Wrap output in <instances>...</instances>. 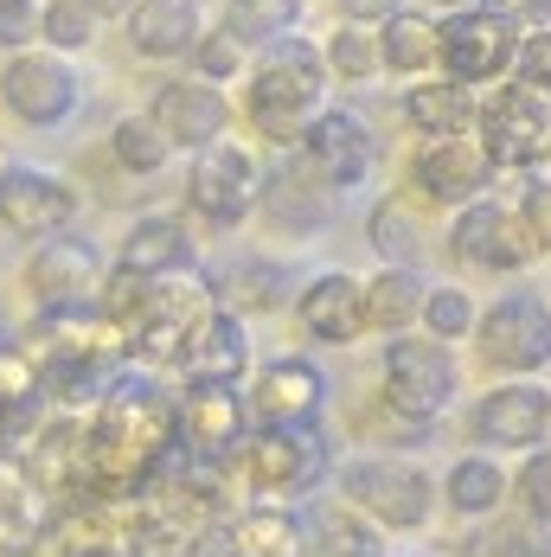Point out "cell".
<instances>
[{
	"mask_svg": "<svg viewBox=\"0 0 551 557\" xmlns=\"http://www.w3.org/2000/svg\"><path fill=\"white\" fill-rule=\"evenodd\" d=\"M0 103L26 128H58L84 103V77H77L71 58L26 46V52H7V64H0Z\"/></svg>",
	"mask_w": 551,
	"mask_h": 557,
	"instance_id": "cell-12",
	"label": "cell"
},
{
	"mask_svg": "<svg viewBox=\"0 0 551 557\" xmlns=\"http://www.w3.org/2000/svg\"><path fill=\"white\" fill-rule=\"evenodd\" d=\"M173 436L193 461H224L250 436L244 385H186V397H173Z\"/></svg>",
	"mask_w": 551,
	"mask_h": 557,
	"instance_id": "cell-17",
	"label": "cell"
},
{
	"mask_svg": "<svg viewBox=\"0 0 551 557\" xmlns=\"http://www.w3.org/2000/svg\"><path fill=\"white\" fill-rule=\"evenodd\" d=\"M212 26V0H135L122 13V33L135 58L148 64H167V58H186L199 46V33Z\"/></svg>",
	"mask_w": 551,
	"mask_h": 557,
	"instance_id": "cell-24",
	"label": "cell"
},
{
	"mask_svg": "<svg viewBox=\"0 0 551 557\" xmlns=\"http://www.w3.org/2000/svg\"><path fill=\"white\" fill-rule=\"evenodd\" d=\"M180 557H244V552H237V539H231V525H224V519H206V525L180 545Z\"/></svg>",
	"mask_w": 551,
	"mask_h": 557,
	"instance_id": "cell-44",
	"label": "cell"
},
{
	"mask_svg": "<svg viewBox=\"0 0 551 557\" xmlns=\"http://www.w3.org/2000/svg\"><path fill=\"white\" fill-rule=\"evenodd\" d=\"M315 46H321V64H328V84H372V77H385V71H379V39H372V26L340 20L328 39H315Z\"/></svg>",
	"mask_w": 551,
	"mask_h": 557,
	"instance_id": "cell-35",
	"label": "cell"
},
{
	"mask_svg": "<svg viewBox=\"0 0 551 557\" xmlns=\"http://www.w3.org/2000/svg\"><path fill=\"white\" fill-rule=\"evenodd\" d=\"M366 231H372L379 263H417V257H424V231H417V219H411L404 193L379 199V206H372V219H366Z\"/></svg>",
	"mask_w": 551,
	"mask_h": 557,
	"instance_id": "cell-38",
	"label": "cell"
},
{
	"mask_svg": "<svg viewBox=\"0 0 551 557\" xmlns=\"http://www.w3.org/2000/svg\"><path fill=\"white\" fill-rule=\"evenodd\" d=\"M212 20H219L224 33H237V39L257 52V46L282 39V33H295L302 0H212Z\"/></svg>",
	"mask_w": 551,
	"mask_h": 557,
	"instance_id": "cell-33",
	"label": "cell"
},
{
	"mask_svg": "<svg viewBox=\"0 0 551 557\" xmlns=\"http://www.w3.org/2000/svg\"><path fill=\"white\" fill-rule=\"evenodd\" d=\"M219 308V288L206 270H180V276H161L142 288V301L128 308V321L115 327L122 339V359L128 366H148V372H173L186 339L199 334V321Z\"/></svg>",
	"mask_w": 551,
	"mask_h": 557,
	"instance_id": "cell-3",
	"label": "cell"
},
{
	"mask_svg": "<svg viewBox=\"0 0 551 557\" xmlns=\"http://www.w3.org/2000/svg\"><path fill=\"white\" fill-rule=\"evenodd\" d=\"M193 77H206V84H231V77H244V71H250V46H244V39H237V33H224L219 20H212V26H206V33H199V46H193Z\"/></svg>",
	"mask_w": 551,
	"mask_h": 557,
	"instance_id": "cell-39",
	"label": "cell"
},
{
	"mask_svg": "<svg viewBox=\"0 0 551 557\" xmlns=\"http://www.w3.org/2000/svg\"><path fill=\"white\" fill-rule=\"evenodd\" d=\"M244 404H250V423H321V410H328V372L315 359H302V352H282V359L250 372Z\"/></svg>",
	"mask_w": 551,
	"mask_h": 557,
	"instance_id": "cell-20",
	"label": "cell"
},
{
	"mask_svg": "<svg viewBox=\"0 0 551 557\" xmlns=\"http://www.w3.org/2000/svg\"><path fill=\"white\" fill-rule=\"evenodd\" d=\"M26 385H39V372L26 366V352H0V417H7V397Z\"/></svg>",
	"mask_w": 551,
	"mask_h": 557,
	"instance_id": "cell-45",
	"label": "cell"
},
{
	"mask_svg": "<svg viewBox=\"0 0 551 557\" xmlns=\"http://www.w3.org/2000/svg\"><path fill=\"white\" fill-rule=\"evenodd\" d=\"M328 481H333V494L353 506V512H366L379 532H424L430 512H437V481H430V468H417V461H404V455H391V448L333 461Z\"/></svg>",
	"mask_w": 551,
	"mask_h": 557,
	"instance_id": "cell-4",
	"label": "cell"
},
{
	"mask_svg": "<svg viewBox=\"0 0 551 557\" xmlns=\"http://www.w3.org/2000/svg\"><path fill=\"white\" fill-rule=\"evenodd\" d=\"M257 186H264V161L237 141V135H219L212 148L186 154V212L212 231H237V224L257 212Z\"/></svg>",
	"mask_w": 551,
	"mask_h": 557,
	"instance_id": "cell-9",
	"label": "cell"
},
{
	"mask_svg": "<svg viewBox=\"0 0 551 557\" xmlns=\"http://www.w3.org/2000/svg\"><path fill=\"white\" fill-rule=\"evenodd\" d=\"M391 7H404V0H340V13H346L353 26H379Z\"/></svg>",
	"mask_w": 551,
	"mask_h": 557,
	"instance_id": "cell-46",
	"label": "cell"
},
{
	"mask_svg": "<svg viewBox=\"0 0 551 557\" xmlns=\"http://www.w3.org/2000/svg\"><path fill=\"white\" fill-rule=\"evenodd\" d=\"M295 327L315 346H353L366 339V314H359V276L353 270H321L295 288Z\"/></svg>",
	"mask_w": 551,
	"mask_h": 557,
	"instance_id": "cell-23",
	"label": "cell"
},
{
	"mask_svg": "<svg viewBox=\"0 0 551 557\" xmlns=\"http://www.w3.org/2000/svg\"><path fill=\"white\" fill-rule=\"evenodd\" d=\"M481 90L455 84V77H417L404 84V122L417 128V141H449V135H475Z\"/></svg>",
	"mask_w": 551,
	"mask_h": 557,
	"instance_id": "cell-27",
	"label": "cell"
},
{
	"mask_svg": "<svg viewBox=\"0 0 551 557\" xmlns=\"http://www.w3.org/2000/svg\"><path fill=\"white\" fill-rule=\"evenodd\" d=\"M468 339H475V359L494 379H539L551 366V301L539 288L513 282L494 301H481V321H475Z\"/></svg>",
	"mask_w": 551,
	"mask_h": 557,
	"instance_id": "cell-6",
	"label": "cell"
},
{
	"mask_svg": "<svg viewBox=\"0 0 551 557\" xmlns=\"http://www.w3.org/2000/svg\"><path fill=\"white\" fill-rule=\"evenodd\" d=\"M333 206H340V199H333L308 168H302V154H295V148H289V161L264 168L257 212H264L276 231H289V237H321V231L333 224Z\"/></svg>",
	"mask_w": 551,
	"mask_h": 557,
	"instance_id": "cell-21",
	"label": "cell"
},
{
	"mask_svg": "<svg viewBox=\"0 0 551 557\" xmlns=\"http://www.w3.org/2000/svg\"><path fill=\"white\" fill-rule=\"evenodd\" d=\"M488 186H494V168H488V154L475 148V135L417 141V154H411V193H417L424 206H442V212H455V206L481 199Z\"/></svg>",
	"mask_w": 551,
	"mask_h": 557,
	"instance_id": "cell-19",
	"label": "cell"
},
{
	"mask_svg": "<svg viewBox=\"0 0 551 557\" xmlns=\"http://www.w3.org/2000/svg\"><path fill=\"white\" fill-rule=\"evenodd\" d=\"M237 552L244 557H308V539H302V506L282 500H250L244 512L224 519Z\"/></svg>",
	"mask_w": 551,
	"mask_h": 557,
	"instance_id": "cell-31",
	"label": "cell"
},
{
	"mask_svg": "<svg viewBox=\"0 0 551 557\" xmlns=\"http://www.w3.org/2000/svg\"><path fill=\"white\" fill-rule=\"evenodd\" d=\"M424 295L430 276L417 263H379L372 276H359V314H366V334H417V314H424Z\"/></svg>",
	"mask_w": 551,
	"mask_h": 557,
	"instance_id": "cell-26",
	"label": "cell"
},
{
	"mask_svg": "<svg viewBox=\"0 0 551 557\" xmlns=\"http://www.w3.org/2000/svg\"><path fill=\"white\" fill-rule=\"evenodd\" d=\"M103 33V13L90 0H39V46L58 58H77L97 46Z\"/></svg>",
	"mask_w": 551,
	"mask_h": 557,
	"instance_id": "cell-36",
	"label": "cell"
},
{
	"mask_svg": "<svg viewBox=\"0 0 551 557\" xmlns=\"http://www.w3.org/2000/svg\"><path fill=\"white\" fill-rule=\"evenodd\" d=\"M110 263L128 270V276H142V282L180 276V270H193V231H186L180 212H142V219L122 231Z\"/></svg>",
	"mask_w": 551,
	"mask_h": 557,
	"instance_id": "cell-25",
	"label": "cell"
},
{
	"mask_svg": "<svg viewBox=\"0 0 551 557\" xmlns=\"http://www.w3.org/2000/svg\"><path fill=\"white\" fill-rule=\"evenodd\" d=\"M142 115L173 141V154H199V148H212L219 135H231L237 103L224 97L219 84H206V77H167L161 90L148 97Z\"/></svg>",
	"mask_w": 551,
	"mask_h": 557,
	"instance_id": "cell-15",
	"label": "cell"
},
{
	"mask_svg": "<svg viewBox=\"0 0 551 557\" xmlns=\"http://www.w3.org/2000/svg\"><path fill=\"white\" fill-rule=\"evenodd\" d=\"M506 494L519 500V512H526L532 525H551V443L532 448V455L519 461V474L506 481Z\"/></svg>",
	"mask_w": 551,
	"mask_h": 557,
	"instance_id": "cell-40",
	"label": "cell"
},
{
	"mask_svg": "<svg viewBox=\"0 0 551 557\" xmlns=\"http://www.w3.org/2000/svg\"><path fill=\"white\" fill-rule=\"evenodd\" d=\"M437 500L455 519H494L500 506H506V468H500V455H488V448L455 455L449 474L437 481Z\"/></svg>",
	"mask_w": 551,
	"mask_h": 557,
	"instance_id": "cell-30",
	"label": "cell"
},
{
	"mask_svg": "<svg viewBox=\"0 0 551 557\" xmlns=\"http://www.w3.org/2000/svg\"><path fill=\"white\" fill-rule=\"evenodd\" d=\"M103 270L110 257L97 250V237L84 231H52L33 244L26 270H20V288L33 308H97V288H103Z\"/></svg>",
	"mask_w": 551,
	"mask_h": 557,
	"instance_id": "cell-13",
	"label": "cell"
},
{
	"mask_svg": "<svg viewBox=\"0 0 551 557\" xmlns=\"http://www.w3.org/2000/svg\"><path fill=\"white\" fill-rule=\"evenodd\" d=\"M513 84L551 97V26H532V33L519 39V52H513Z\"/></svg>",
	"mask_w": 551,
	"mask_h": 557,
	"instance_id": "cell-42",
	"label": "cell"
},
{
	"mask_svg": "<svg viewBox=\"0 0 551 557\" xmlns=\"http://www.w3.org/2000/svg\"><path fill=\"white\" fill-rule=\"evenodd\" d=\"M58 557H142V545L110 525H71V532H58Z\"/></svg>",
	"mask_w": 551,
	"mask_h": 557,
	"instance_id": "cell-41",
	"label": "cell"
},
{
	"mask_svg": "<svg viewBox=\"0 0 551 557\" xmlns=\"http://www.w3.org/2000/svg\"><path fill=\"white\" fill-rule=\"evenodd\" d=\"M77 186L58 180L46 168H26V161H0V224L13 237H52V231H71L77 219Z\"/></svg>",
	"mask_w": 551,
	"mask_h": 557,
	"instance_id": "cell-16",
	"label": "cell"
},
{
	"mask_svg": "<svg viewBox=\"0 0 551 557\" xmlns=\"http://www.w3.org/2000/svg\"><path fill=\"white\" fill-rule=\"evenodd\" d=\"M46 539H52V481L26 455L0 448V557H39Z\"/></svg>",
	"mask_w": 551,
	"mask_h": 557,
	"instance_id": "cell-18",
	"label": "cell"
},
{
	"mask_svg": "<svg viewBox=\"0 0 551 557\" xmlns=\"http://www.w3.org/2000/svg\"><path fill=\"white\" fill-rule=\"evenodd\" d=\"M90 7H97V13H103V20H122V13H128V7H135V0H90Z\"/></svg>",
	"mask_w": 551,
	"mask_h": 557,
	"instance_id": "cell-47",
	"label": "cell"
},
{
	"mask_svg": "<svg viewBox=\"0 0 551 557\" xmlns=\"http://www.w3.org/2000/svg\"><path fill=\"white\" fill-rule=\"evenodd\" d=\"M372 39H379V71H391V77H437V13L404 0L372 26Z\"/></svg>",
	"mask_w": 551,
	"mask_h": 557,
	"instance_id": "cell-29",
	"label": "cell"
},
{
	"mask_svg": "<svg viewBox=\"0 0 551 557\" xmlns=\"http://www.w3.org/2000/svg\"><path fill=\"white\" fill-rule=\"evenodd\" d=\"M224 487H244L250 500H315L328 487L333 443L321 423H250V436L219 461Z\"/></svg>",
	"mask_w": 551,
	"mask_h": 557,
	"instance_id": "cell-2",
	"label": "cell"
},
{
	"mask_svg": "<svg viewBox=\"0 0 551 557\" xmlns=\"http://www.w3.org/2000/svg\"><path fill=\"white\" fill-rule=\"evenodd\" d=\"M328 103V64H321V46L295 26L270 46L250 52V71H244V122L270 141V148H295L302 128L315 122V110Z\"/></svg>",
	"mask_w": 551,
	"mask_h": 557,
	"instance_id": "cell-1",
	"label": "cell"
},
{
	"mask_svg": "<svg viewBox=\"0 0 551 557\" xmlns=\"http://www.w3.org/2000/svg\"><path fill=\"white\" fill-rule=\"evenodd\" d=\"M468 436L488 455H532L551 443V391L539 379H500L475 397Z\"/></svg>",
	"mask_w": 551,
	"mask_h": 557,
	"instance_id": "cell-14",
	"label": "cell"
},
{
	"mask_svg": "<svg viewBox=\"0 0 551 557\" xmlns=\"http://www.w3.org/2000/svg\"><path fill=\"white\" fill-rule=\"evenodd\" d=\"M302 539H308V557H385V532L340 494L302 500Z\"/></svg>",
	"mask_w": 551,
	"mask_h": 557,
	"instance_id": "cell-28",
	"label": "cell"
},
{
	"mask_svg": "<svg viewBox=\"0 0 551 557\" xmlns=\"http://www.w3.org/2000/svg\"><path fill=\"white\" fill-rule=\"evenodd\" d=\"M449 257L462 263V270H475V276H519L526 263H539L546 250H539V237L526 231V219L513 212V206H500V199H468V206H455V224H449Z\"/></svg>",
	"mask_w": 551,
	"mask_h": 557,
	"instance_id": "cell-11",
	"label": "cell"
},
{
	"mask_svg": "<svg viewBox=\"0 0 551 557\" xmlns=\"http://www.w3.org/2000/svg\"><path fill=\"white\" fill-rule=\"evenodd\" d=\"M462 397V359L455 346H442L430 334H391L379 352V404L404 423H430L455 410Z\"/></svg>",
	"mask_w": 551,
	"mask_h": 557,
	"instance_id": "cell-5",
	"label": "cell"
},
{
	"mask_svg": "<svg viewBox=\"0 0 551 557\" xmlns=\"http://www.w3.org/2000/svg\"><path fill=\"white\" fill-rule=\"evenodd\" d=\"M39 46V0H0V52Z\"/></svg>",
	"mask_w": 551,
	"mask_h": 557,
	"instance_id": "cell-43",
	"label": "cell"
},
{
	"mask_svg": "<svg viewBox=\"0 0 551 557\" xmlns=\"http://www.w3.org/2000/svg\"><path fill=\"white\" fill-rule=\"evenodd\" d=\"M475 321H481V295L468 288V282H430V295H424V314H417V327L442 346H462V339L475 334Z\"/></svg>",
	"mask_w": 551,
	"mask_h": 557,
	"instance_id": "cell-34",
	"label": "cell"
},
{
	"mask_svg": "<svg viewBox=\"0 0 551 557\" xmlns=\"http://www.w3.org/2000/svg\"><path fill=\"white\" fill-rule=\"evenodd\" d=\"M519 39H526V26L506 7H449V13H437V77L488 90L500 77H513Z\"/></svg>",
	"mask_w": 551,
	"mask_h": 557,
	"instance_id": "cell-7",
	"label": "cell"
},
{
	"mask_svg": "<svg viewBox=\"0 0 551 557\" xmlns=\"http://www.w3.org/2000/svg\"><path fill=\"white\" fill-rule=\"evenodd\" d=\"M295 154H302V168L340 199V193H359V186L372 180V168H379V128L353 110V103H321L315 122L302 128Z\"/></svg>",
	"mask_w": 551,
	"mask_h": 557,
	"instance_id": "cell-10",
	"label": "cell"
},
{
	"mask_svg": "<svg viewBox=\"0 0 551 557\" xmlns=\"http://www.w3.org/2000/svg\"><path fill=\"white\" fill-rule=\"evenodd\" d=\"M110 161L122 173H135V180H155V173L173 161V141H167L148 115H122L110 128Z\"/></svg>",
	"mask_w": 551,
	"mask_h": 557,
	"instance_id": "cell-37",
	"label": "cell"
},
{
	"mask_svg": "<svg viewBox=\"0 0 551 557\" xmlns=\"http://www.w3.org/2000/svg\"><path fill=\"white\" fill-rule=\"evenodd\" d=\"M219 288V308H250V314H270V308H289L295 301V270L282 257H244L231 282H212Z\"/></svg>",
	"mask_w": 551,
	"mask_h": 557,
	"instance_id": "cell-32",
	"label": "cell"
},
{
	"mask_svg": "<svg viewBox=\"0 0 551 557\" xmlns=\"http://www.w3.org/2000/svg\"><path fill=\"white\" fill-rule=\"evenodd\" d=\"M173 372L186 385H244L250 379V321L237 308H212L199 321V334L186 339Z\"/></svg>",
	"mask_w": 551,
	"mask_h": 557,
	"instance_id": "cell-22",
	"label": "cell"
},
{
	"mask_svg": "<svg viewBox=\"0 0 551 557\" xmlns=\"http://www.w3.org/2000/svg\"><path fill=\"white\" fill-rule=\"evenodd\" d=\"M475 148L488 154L494 173H532L551 168V97L500 77L481 97V115H475Z\"/></svg>",
	"mask_w": 551,
	"mask_h": 557,
	"instance_id": "cell-8",
	"label": "cell"
}]
</instances>
